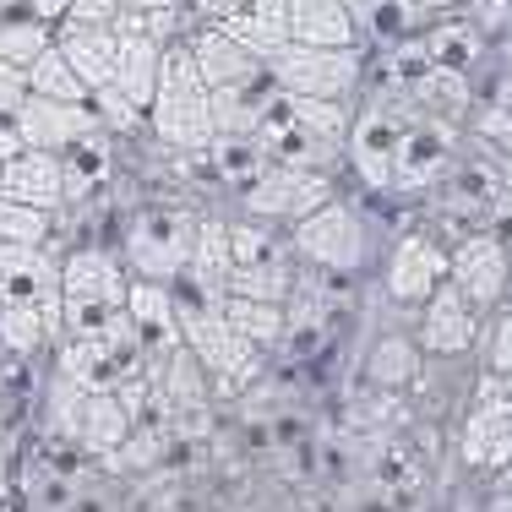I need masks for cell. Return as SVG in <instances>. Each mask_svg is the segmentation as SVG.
Wrapping results in <instances>:
<instances>
[{
  "mask_svg": "<svg viewBox=\"0 0 512 512\" xmlns=\"http://www.w3.org/2000/svg\"><path fill=\"white\" fill-rule=\"evenodd\" d=\"M207 82L197 77L186 44H164V66H158V88L148 104V131L180 158H202L213 142V109H207Z\"/></svg>",
  "mask_w": 512,
  "mask_h": 512,
  "instance_id": "6da1fadb",
  "label": "cell"
},
{
  "mask_svg": "<svg viewBox=\"0 0 512 512\" xmlns=\"http://www.w3.org/2000/svg\"><path fill=\"white\" fill-rule=\"evenodd\" d=\"M175 306H180V322H175L180 349L202 365L207 382H218L224 393H240V387H251L256 376H262L267 355L256 344H246V338L224 322L218 306H202V300H186V295H175Z\"/></svg>",
  "mask_w": 512,
  "mask_h": 512,
  "instance_id": "7a4b0ae2",
  "label": "cell"
},
{
  "mask_svg": "<svg viewBox=\"0 0 512 512\" xmlns=\"http://www.w3.org/2000/svg\"><path fill=\"white\" fill-rule=\"evenodd\" d=\"M267 82L284 99H333L355 104L365 88V50H311V44H284L267 60Z\"/></svg>",
  "mask_w": 512,
  "mask_h": 512,
  "instance_id": "3957f363",
  "label": "cell"
},
{
  "mask_svg": "<svg viewBox=\"0 0 512 512\" xmlns=\"http://www.w3.org/2000/svg\"><path fill=\"white\" fill-rule=\"evenodd\" d=\"M289 251H295V262L316 267L322 278H349L365 267V224L349 202L327 197L316 213L289 224Z\"/></svg>",
  "mask_w": 512,
  "mask_h": 512,
  "instance_id": "277c9868",
  "label": "cell"
},
{
  "mask_svg": "<svg viewBox=\"0 0 512 512\" xmlns=\"http://www.w3.org/2000/svg\"><path fill=\"white\" fill-rule=\"evenodd\" d=\"M191 224L197 218L169 213V207H148L126 224L120 240V267H131L148 284H180V267H186V246H191Z\"/></svg>",
  "mask_w": 512,
  "mask_h": 512,
  "instance_id": "5b68a950",
  "label": "cell"
},
{
  "mask_svg": "<svg viewBox=\"0 0 512 512\" xmlns=\"http://www.w3.org/2000/svg\"><path fill=\"white\" fill-rule=\"evenodd\" d=\"M447 289H458V300L474 316L502 311L512 289V256L491 229H469L453 251H447Z\"/></svg>",
  "mask_w": 512,
  "mask_h": 512,
  "instance_id": "8992f818",
  "label": "cell"
},
{
  "mask_svg": "<svg viewBox=\"0 0 512 512\" xmlns=\"http://www.w3.org/2000/svg\"><path fill=\"white\" fill-rule=\"evenodd\" d=\"M327 197H333V175H316V169H289V164H267L262 175L240 191L246 202V218H262V224H300L306 213H316Z\"/></svg>",
  "mask_w": 512,
  "mask_h": 512,
  "instance_id": "52a82bcc",
  "label": "cell"
},
{
  "mask_svg": "<svg viewBox=\"0 0 512 512\" xmlns=\"http://www.w3.org/2000/svg\"><path fill=\"white\" fill-rule=\"evenodd\" d=\"M453 153H458L453 126L409 109L404 126H398V148H393V191H431L453 169Z\"/></svg>",
  "mask_w": 512,
  "mask_h": 512,
  "instance_id": "ba28073f",
  "label": "cell"
},
{
  "mask_svg": "<svg viewBox=\"0 0 512 512\" xmlns=\"http://www.w3.org/2000/svg\"><path fill=\"white\" fill-rule=\"evenodd\" d=\"M180 44H186L197 77L207 82V93H213V88H246V82L267 77L262 60H256L229 28H218V22H191V33Z\"/></svg>",
  "mask_w": 512,
  "mask_h": 512,
  "instance_id": "9c48e42d",
  "label": "cell"
},
{
  "mask_svg": "<svg viewBox=\"0 0 512 512\" xmlns=\"http://www.w3.org/2000/svg\"><path fill=\"white\" fill-rule=\"evenodd\" d=\"M126 267L109 246H71L60 251V300L71 306H126Z\"/></svg>",
  "mask_w": 512,
  "mask_h": 512,
  "instance_id": "30bf717a",
  "label": "cell"
},
{
  "mask_svg": "<svg viewBox=\"0 0 512 512\" xmlns=\"http://www.w3.org/2000/svg\"><path fill=\"white\" fill-rule=\"evenodd\" d=\"M0 300L39 306L60 316V251L50 246H0Z\"/></svg>",
  "mask_w": 512,
  "mask_h": 512,
  "instance_id": "8fae6325",
  "label": "cell"
},
{
  "mask_svg": "<svg viewBox=\"0 0 512 512\" xmlns=\"http://www.w3.org/2000/svg\"><path fill=\"white\" fill-rule=\"evenodd\" d=\"M463 458L474 469H507L512 463V393L502 382H485L474 409L463 414Z\"/></svg>",
  "mask_w": 512,
  "mask_h": 512,
  "instance_id": "7c38bea8",
  "label": "cell"
},
{
  "mask_svg": "<svg viewBox=\"0 0 512 512\" xmlns=\"http://www.w3.org/2000/svg\"><path fill=\"white\" fill-rule=\"evenodd\" d=\"M447 284V246L436 235H425V229H414L393 246L387 256V295L398 300V306H420V300H431L436 289Z\"/></svg>",
  "mask_w": 512,
  "mask_h": 512,
  "instance_id": "4fadbf2b",
  "label": "cell"
},
{
  "mask_svg": "<svg viewBox=\"0 0 512 512\" xmlns=\"http://www.w3.org/2000/svg\"><path fill=\"white\" fill-rule=\"evenodd\" d=\"M11 120L22 131V148H33V153H66L71 142L99 131L93 104H55V99H33V93L11 109Z\"/></svg>",
  "mask_w": 512,
  "mask_h": 512,
  "instance_id": "5bb4252c",
  "label": "cell"
},
{
  "mask_svg": "<svg viewBox=\"0 0 512 512\" xmlns=\"http://www.w3.org/2000/svg\"><path fill=\"white\" fill-rule=\"evenodd\" d=\"M474 333H480V316L458 300V289H436L431 300H420V327H414V349L420 355H436V360H453V355H469L474 349Z\"/></svg>",
  "mask_w": 512,
  "mask_h": 512,
  "instance_id": "9a60e30c",
  "label": "cell"
},
{
  "mask_svg": "<svg viewBox=\"0 0 512 512\" xmlns=\"http://www.w3.org/2000/svg\"><path fill=\"white\" fill-rule=\"evenodd\" d=\"M344 6H349V22H355V44L365 55L420 39V28L431 22L414 0H344Z\"/></svg>",
  "mask_w": 512,
  "mask_h": 512,
  "instance_id": "2e32d148",
  "label": "cell"
},
{
  "mask_svg": "<svg viewBox=\"0 0 512 512\" xmlns=\"http://www.w3.org/2000/svg\"><path fill=\"white\" fill-rule=\"evenodd\" d=\"M0 197L44 207V213H66V180H60V153H33L22 148L17 158L0 164Z\"/></svg>",
  "mask_w": 512,
  "mask_h": 512,
  "instance_id": "e0dca14e",
  "label": "cell"
},
{
  "mask_svg": "<svg viewBox=\"0 0 512 512\" xmlns=\"http://www.w3.org/2000/svg\"><path fill=\"white\" fill-rule=\"evenodd\" d=\"M137 425H142V420H131V409L120 404L115 393H82V409H77V431H71V447H77V458L104 463L120 442H126L131 431H137Z\"/></svg>",
  "mask_w": 512,
  "mask_h": 512,
  "instance_id": "ac0fdd59",
  "label": "cell"
},
{
  "mask_svg": "<svg viewBox=\"0 0 512 512\" xmlns=\"http://www.w3.org/2000/svg\"><path fill=\"white\" fill-rule=\"evenodd\" d=\"M55 50L66 55V66L77 71L82 82H88V93L104 88V82H115V55H120V33L115 28L60 22V28H55Z\"/></svg>",
  "mask_w": 512,
  "mask_h": 512,
  "instance_id": "d6986e66",
  "label": "cell"
},
{
  "mask_svg": "<svg viewBox=\"0 0 512 512\" xmlns=\"http://www.w3.org/2000/svg\"><path fill=\"white\" fill-rule=\"evenodd\" d=\"M284 22H289V44H311V50H360L344 0H284Z\"/></svg>",
  "mask_w": 512,
  "mask_h": 512,
  "instance_id": "ffe728a7",
  "label": "cell"
},
{
  "mask_svg": "<svg viewBox=\"0 0 512 512\" xmlns=\"http://www.w3.org/2000/svg\"><path fill=\"white\" fill-rule=\"evenodd\" d=\"M409 109L414 115H425V120H442V126H463L469 120V109H474V88H469V77L463 71H442V66H425L420 77L409 82Z\"/></svg>",
  "mask_w": 512,
  "mask_h": 512,
  "instance_id": "44dd1931",
  "label": "cell"
},
{
  "mask_svg": "<svg viewBox=\"0 0 512 512\" xmlns=\"http://www.w3.org/2000/svg\"><path fill=\"white\" fill-rule=\"evenodd\" d=\"M420 50L425 66H442V71H463L469 77L485 55V28L474 17H442V22H425L420 28Z\"/></svg>",
  "mask_w": 512,
  "mask_h": 512,
  "instance_id": "7402d4cb",
  "label": "cell"
},
{
  "mask_svg": "<svg viewBox=\"0 0 512 512\" xmlns=\"http://www.w3.org/2000/svg\"><path fill=\"white\" fill-rule=\"evenodd\" d=\"M120 33V55H115V88L126 93L131 104L148 115L153 104V88H158V66H164V44L153 33H137V28H115Z\"/></svg>",
  "mask_w": 512,
  "mask_h": 512,
  "instance_id": "603a6c76",
  "label": "cell"
},
{
  "mask_svg": "<svg viewBox=\"0 0 512 512\" xmlns=\"http://www.w3.org/2000/svg\"><path fill=\"white\" fill-rule=\"evenodd\" d=\"M126 316H131V327H137V338H142V355L153 349V338H158L164 349L180 344V333H175L180 306H175V289H169V284L131 278V284H126Z\"/></svg>",
  "mask_w": 512,
  "mask_h": 512,
  "instance_id": "cb8c5ba5",
  "label": "cell"
},
{
  "mask_svg": "<svg viewBox=\"0 0 512 512\" xmlns=\"http://www.w3.org/2000/svg\"><path fill=\"white\" fill-rule=\"evenodd\" d=\"M278 88L273 82H246V88H213V137H256V126H262V115L273 109Z\"/></svg>",
  "mask_w": 512,
  "mask_h": 512,
  "instance_id": "d4e9b609",
  "label": "cell"
},
{
  "mask_svg": "<svg viewBox=\"0 0 512 512\" xmlns=\"http://www.w3.org/2000/svg\"><path fill=\"white\" fill-rule=\"evenodd\" d=\"M50 344H60V316L39 311V306H17V300H0V355L33 360Z\"/></svg>",
  "mask_w": 512,
  "mask_h": 512,
  "instance_id": "484cf974",
  "label": "cell"
},
{
  "mask_svg": "<svg viewBox=\"0 0 512 512\" xmlns=\"http://www.w3.org/2000/svg\"><path fill=\"white\" fill-rule=\"evenodd\" d=\"M218 28H229V33H235V39L246 44V50H251L256 60H262V66H267V60H273L278 50H284V44H289L284 0H251L246 11H235V17H229V22H218Z\"/></svg>",
  "mask_w": 512,
  "mask_h": 512,
  "instance_id": "4316f807",
  "label": "cell"
},
{
  "mask_svg": "<svg viewBox=\"0 0 512 512\" xmlns=\"http://www.w3.org/2000/svg\"><path fill=\"white\" fill-rule=\"evenodd\" d=\"M414 376H420V349H414V338L409 333L376 338L371 360H365V382H371L376 393H404V387H414Z\"/></svg>",
  "mask_w": 512,
  "mask_h": 512,
  "instance_id": "83f0119b",
  "label": "cell"
},
{
  "mask_svg": "<svg viewBox=\"0 0 512 512\" xmlns=\"http://www.w3.org/2000/svg\"><path fill=\"white\" fill-rule=\"evenodd\" d=\"M202 164L213 169L229 191H246L251 180L273 164V158L262 153V142H256V137H213V142H207V153H202Z\"/></svg>",
  "mask_w": 512,
  "mask_h": 512,
  "instance_id": "f1b7e54d",
  "label": "cell"
},
{
  "mask_svg": "<svg viewBox=\"0 0 512 512\" xmlns=\"http://www.w3.org/2000/svg\"><path fill=\"white\" fill-rule=\"evenodd\" d=\"M218 311H224V322L235 327L246 344H256L262 355H273L278 338H284V306H273V300H246V295H224L218 300Z\"/></svg>",
  "mask_w": 512,
  "mask_h": 512,
  "instance_id": "f546056e",
  "label": "cell"
},
{
  "mask_svg": "<svg viewBox=\"0 0 512 512\" xmlns=\"http://www.w3.org/2000/svg\"><path fill=\"white\" fill-rule=\"evenodd\" d=\"M50 44H55L50 22L28 17V11H6V17H0V60H6V66L28 71L33 60L50 50Z\"/></svg>",
  "mask_w": 512,
  "mask_h": 512,
  "instance_id": "4dcf8cb0",
  "label": "cell"
},
{
  "mask_svg": "<svg viewBox=\"0 0 512 512\" xmlns=\"http://www.w3.org/2000/svg\"><path fill=\"white\" fill-rule=\"evenodd\" d=\"M22 77H28V93L33 99H55V104H88V82L77 77V71L66 66V55L55 50H44L39 60H33L28 71H22Z\"/></svg>",
  "mask_w": 512,
  "mask_h": 512,
  "instance_id": "1f68e13d",
  "label": "cell"
},
{
  "mask_svg": "<svg viewBox=\"0 0 512 512\" xmlns=\"http://www.w3.org/2000/svg\"><path fill=\"white\" fill-rule=\"evenodd\" d=\"M50 240H55V213L0 197V246H50Z\"/></svg>",
  "mask_w": 512,
  "mask_h": 512,
  "instance_id": "d6a6232c",
  "label": "cell"
},
{
  "mask_svg": "<svg viewBox=\"0 0 512 512\" xmlns=\"http://www.w3.org/2000/svg\"><path fill=\"white\" fill-rule=\"evenodd\" d=\"M88 104H93V115H99V131H109V137H142L148 131V115H142L137 104L126 99V93L115 88V82H104V88H93L88 93Z\"/></svg>",
  "mask_w": 512,
  "mask_h": 512,
  "instance_id": "836d02e7",
  "label": "cell"
},
{
  "mask_svg": "<svg viewBox=\"0 0 512 512\" xmlns=\"http://www.w3.org/2000/svg\"><path fill=\"white\" fill-rule=\"evenodd\" d=\"M66 22H88V28H115L120 22V0H71Z\"/></svg>",
  "mask_w": 512,
  "mask_h": 512,
  "instance_id": "e575fe53",
  "label": "cell"
},
{
  "mask_svg": "<svg viewBox=\"0 0 512 512\" xmlns=\"http://www.w3.org/2000/svg\"><path fill=\"white\" fill-rule=\"evenodd\" d=\"M507 371H512V306L491 327V376H507Z\"/></svg>",
  "mask_w": 512,
  "mask_h": 512,
  "instance_id": "d590c367",
  "label": "cell"
},
{
  "mask_svg": "<svg viewBox=\"0 0 512 512\" xmlns=\"http://www.w3.org/2000/svg\"><path fill=\"white\" fill-rule=\"evenodd\" d=\"M120 17H191L186 0H120Z\"/></svg>",
  "mask_w": 512,
  "mask_h": 512,
  "instance_id": "8d00e7d4",
  "label": "cell"
},
{
  "mask_svg": "<svg viewBox=\"0 0 512 512\" xmlns=\"http://www.w3.org/2000/svg\"><path fill=\"white\" fill-rule=\"evenodd\" d=\"M251 0H186L191 22H229L235 11H246Z\"/></svg>",
  "mask_w": 512,
  "mask_h": 512,
  "instance_id": "74e56055",
  "label": "cell"
},
{
  "mask_svg": "<svg viewBox=\"0 0 512 512\" xmlns=\"http://www.w3.org/2000/svg\"><path fill=\"white\" fill-rule=\"evenodd\" d=\"M22 99H28V77H22L17 66H6V60H0V115H11Z\"/></svg>",
  "mask_w": 512,
  "mask_h": 512,
  "instance_id": "f35d334b",
  "label": "cell"
},
{
  "mask_svg": "<svg viewBox=\"0 0 512 512\" xmlns=\"http://www.w3.org/2000/svg\"><path fill=\"white\" fill-rule=\"evenodd\" d=\"M66 6H71V0H17V11L50 22V28H60V22H66Z\"/></svg>",
  "mask_w": 512,
  "mask_h": 512,
  "instance_id": "ab89813d",
  "label": "cell"
},
{
  "mask_svg": "<svg viewBox=\"0 0 512 512\" xmlns=\"http://www.w3.org/2000/svg\"><path fill=\"white\" fill-rule=\"evenodd\" d=\"M17 153H22V131H17V120H11V115H0V164L17 158Z\"/></svg>",
  "mask_w": 512,
  "mask_h": 512,
  "instance_id": "60d3db41",
  "label": "cell"
},
{
  "mask_svg": "<svg viewBox=\"0 0 512 512\" xmlns=\"http://www.w3.org/2000/svg\"><path fill=\"white\" fill-rule=\"evenodd\" d=\"M414 6H420L425 17H442V11H453V6H463V0H414Z\"/></svg>",
  "mask_w": 512,
  "mask_h": 512,
  "instance_id": "b9f144b4",
  "label": "cell"
},
{
  "mask_svg": "<svg viewBox=\"0 0 512 512\" xmlns=\"http://www.w3.org/2000/svg\"><path fill=\"white\" fill-rule=\"evenodd\" d=\"M6 11H17V0H0V17H6Z\"/></svg>",
  "mask_w": 512,
  "mask_h": 512,
  "instance_id": "7bdbcfd3",
  "label": "cell"
},
{
  "mask_svg": "<svg viewBox=\"0 0 512 512\" xmlns=\"http://www.w3.org/2000/svg\"><path fill=\"white\" fill-rule=\"evenodd\" d=\"M496 382H502V387H507V393H512V371H507V376H496Z\"/></svg>",
  "mask_w": 512,
  "mask_h": 512,
  "instance_id": "ee69618b",
  "label": "cell"
}]
</instances>
